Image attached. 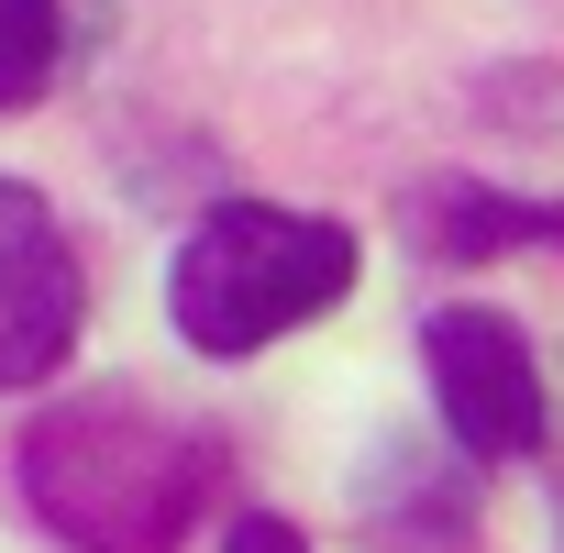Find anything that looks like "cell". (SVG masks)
I'll use <instances>...</instances> for the list:
<instances>
[{"label":"cell","mask_w":564,"mask_h":553,"mask_svg":"<svg viewBox=\"0 0 564 553\" xmlns=\"http://www.w3.org/2000/svg\"><path fill=\"white\" fill-rule=\"evenodd\" d=\"M410 243L476 265V254H498V243H564V210H553V199H498L487 177H432V188L410 199Z\"/></svg>","instance_id":"5"},{"label":"cell","mask_w":564,"mask_h":553,"mask_svg":"<svg viewBox=\"0 0 564 553\" xmlns=\"http://www.w3.org/2000/svg\"><path fill=\"white\" fill-rule=\"evenodd\" d=\"M421 366H432V399H443V432L476 454V465H509L542 443V377H531V344L509 311H476V300H443L421 322Z\"/></svg>","instance_id":"3"},{"label":"cell","mask_w":564,"mask_h":553,"mask_svg":"<svg viewBox=\"0 0 564 553\" xmlns=\"http://www.w3.org/2000/svg\"><path fill=\"white\" fill-rule=\"evenodd\" d=\"M344 289H355V232L276 210V199H221L166 265V311L199 355H254L276 333L322 322Z\"/></svg>","instance_id":"2"},{"label":"cell","mask_w":564,"mask_h":553,"mask_svg":"<svg viewBox=\"0 0 564 553\" xmlns=\"http://www.w3.org/2000/svg\"><path fill=\"white\" fill-rule=\"evenodd\" d=\"M56 0H0V111H34L56 78Z\"/></svg>","instance_id":"6"},{"label":"cell","mask_w":564,"mask_h":553,"mask_svg":"<svg viewBox=\"0 0 564 553\" xmlns=\"http://www.w3.org/2000/svg\"><path fill=\"white\" fill-rule=\"evenodd\" d=\"M78 254H67V221L23 188V177H0V388H34L67 366L78 344Z\"/></svg>","instance_id":"4"},{"label":"cell","mask_w":564,"mask_h":553,"mask_svg":"<svg viewBox=\"0 0 564 553\" xmlns=\"http://www.w3.org/2000/svg\"><path fill=\"white\" fill-rule=\"evenodd\" d=\"M210 487H221L210 421L144 388H89L23 432V498L67 553H177Z\"/></svg>","instance_id":"1"},{"label":"cell","mask_w":564,"mask_h":553,"mask_svg":"<svg viewBox=\"0 0 564 553\" xmlns=\"http://www.w3.org/2000/svg\"><path fill=\"white\" fill-rule=\"evenodd\" d=\"M221 553H311V542H300L289 520H276V509H243V520L221 531Z\"/></svg>","instance_id":"7"}]
</instances>
